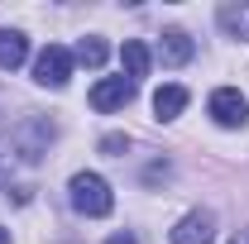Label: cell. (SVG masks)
I'll use <instances>...</instances> for the list:
<instances>
[{
  "mask_svg": "<svg viewBox=\"0 0 249 244\" xmlns=\"http://www.w3.org/2000/svg\"><path fill=\"white\" fill-rule=\"evenodd\" d=\"M67 192H72V206L82 215H91V220L115 211V192H110V182H106L101 173H72Z\"/></svg>",
  "mask_w": 249,
  "mask_h": 244,
  "instance_id": "obj_1",
  "label": "cell"
},
{
  "mask_svg": "<svg viewBox=\"0 0 249 244\" xmlns=\"http://www.w3.org/2000/svg\"><path fill=\"white\" fill-rule=\"evenodd\" d=\"M67 77H72V53H67L62 43H48V48L34 58V82L48 87V91H62Z\"/></svg>",
  "mask_w": 249,
  "mask_h": 244,
  "instance_id": "obj_2",
  "label": "cell"
},
{
  "mask_svg": "<svg viewBox=\"0 0 249 244\" xmlns=\"http://www.w3.org/2000/svg\"><path fill=\"white\" fill-rule=\"evenodd\" d=\"M53 120H43V115H34V120H24L19 129H15V153L24 158V163H38L43 153H48V144H53Z\"/></svg>",
  "mask_w": 249,
  "mask_h": 244,
  "instance_id": "obj_3",
  "label": "cell"
},
{
  "mask_svg": "<svg viewBox=\"0 0 249 244\" xmlns=\"http://www.w3.org/2000/svg\"><path fill=\"white\" fill-rule=\"evenodd\" d=\"M206 110H211V120H216L220 129H240V124L249 120V101H245L240 87H220V91H211Z\"/></svg>",
  "mask_w": 249,
  "mask_h": 244,
  "instance_id": "obj_4",
  "label": "cell"
},
{
  "mask_svg": "<svg viewBox=\"0 0 249 244\" xmlns=\"http://www.w3.org/2000/svg\"><path fill=\"white\" fill-rule=\"evenodd\" d=\"M129 101H134V82L124 72L120 77H101L91 87V110H124Z\"/></svg>",
  "mask_w": 249,
  "mask_h": 244,
  "instance_id": "obj_5",
  "label": "cell"
},
{
  "mask_svg": "<svg viewBox=\"0 0 249 244\" xmlns=\"http://www.w3.org/2000/svg\"><path fill=\"white\" fill-rule=\"evenodd\" d=\"M173 244H211L216 240V215L211 211H187L178 225H173Z\"/></svg>",
  "mask_w": 249,
  "mask_h": 244,
  "instance_id": "obj_6",
  "label": "cell"
},
{
  "mask_svg": "<svg viewBox=\"0 0 249 244\" xmlns=\"http://www.w3.org/2000/svg\"><path fill=\"white\" fill-rule=\"evenodd\" d=\"M120 67H124V77L139 87V77H149V67H154L149 43H139V38H124V48H120Z\"/></svg>",
  "mask_w": 249,
  "mask_h": 244,
  "instance_id": "obj_7",
  "label": "cell"
},
{
  "mask_svg": "<svg viewBox=\"0 0 249 244\" xmlns=\"http://www.w3.org/2000/svg\"><path fill=\"white\" fill-rule=\"evenodd\" d=\"M24 58H29V38L19 29H0V72H15Z\"/></svg>",
  "mask_w": 249,
  "mask_h": 244,
  "instance_id": "obj_8",
  "label": "cell"
},
{
  "mask_svg": "<svg viewBox=\"0 0 249 244\" xmlns=\"http://www.w3.org/2000/svg\"><path fill=\"white\" fill-rule=\"evenodd\" d=\"M158 58L168 62V67H182V62L192 58V38H187V29H163V43H158Z\"/></svg>",
  "mask_w": 249,
  "mask_h": 244,
  "instance_id": "obj_9",
  "label": "cell"
},
{
  "mask_svg": "<svg viewBox=\"0 0 249 244\" xmlns=\"http://www.w3.org/2000/svg\"><path fill=\"white\" fill-rule=\"evenodd\" d=\"M187 110V87H158L154 91V115L158 120H178Z\"/></svg>",
  "mask_w": 249,
  "mask_h": 244,
  "instance_id": "obj_10",
  "label": "cell"
},
{
  "mask_svg": "<svg viewBox=\"0 0 249 244\" xmlns=\"http://www.w3.org/2000/svg\"><path fill=\"white\" fill-rule=\"evenodd\" d=\"M220 24H225V34H235V38L249 43V5H225L220 10Z\"/></svg>",
  "mask_w": 249,
  "mask_h": 244,
  "instance_id": "obj_11",
  "label": "cell"
},
{
  "mask_svg": "<svg viewBox=\"0 0 249 244\" xmlns=\"http://www.w3.org/2000/svg\"><path fill=\"white\" fill-rule=\"evenodd\" d=\"M106 53H110V48H106L101 38H82V43H77V53H72V62H82V67H101Z\"/></svg>",
  "mask_w": 249,
  "mask_h": 244,
  "instance_id": "obj_12",
  "label": "cell"
},
{
  "mask_svg": "<svg viewBox=\"0 0 249 244\" xmlns=\"http://www.w3.org/2000/svg\"><path fill=\"white\" fill-rule=\"evenodd\" d=\"M124 149H129V134H106L101 139V153H110V158H124Z\"/></svg>",
  "mask_w": 249,
  "mask_h": 244,
  "instance_id": "obj_13",
  "label": "cell"
},
{
  "mask_svg": "<svg viewBox=\"0 0 249 244\" xmlns=\"http://www.w3.org/2000/svg\"><path fill=\"white\" fill-rule=\"evenodd\" d=\"M106 244H139V240H134L129 230H120V235H110V240H106Z\"/></svg>",
  "mask_w": 249,
  "mask_h": 244,
  "instance_id": "obj_14",
  "label": "cell"
},
{
  "mask_svg": "<svg viewBox=\"0 0 249 244\" xmlns=\"http://www.w3.org/2000/svg\"><path fill=\"white\" fill-rule=\"evenodd\" d=\"M230 244H249V235H235V240H230Z\"/></svg>",
  "mask_w": 249,
  "mask_h": 244,
  "instance_id": "obj_15",
  "label": "cell"
},
{
  "mask_svg": "<svg viewBox=\"0 0 249 244\" xmlns=\"http://www.w3.org/2000/svg\"><path fill=\"white\" fill-rule=\"evenodd\" d=\"M0 244H10V230H0Z\"/></svg>",
  "mask_w": 249,
  "mask_h": 244,
  "instance_id": "obj_16",
  "label": "cell"
}]
</instances>
